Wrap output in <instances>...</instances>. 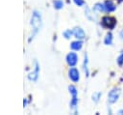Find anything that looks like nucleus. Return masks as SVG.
Masks as SVG:
<instances>
[{
  "instance_id": "nucleus-11",
  "label": "nucleus",
  "mask_w": 123,
  "mask_h": 115,
  "mask_svg": "<svg viewBox=\"0 0 123 115\" xmlns=\"http://www.w3.org/2000/svg\"><path fill=\"white\" fill-rule=\"evenodd\" d=\"M104 43H105V44H107V45L111 44V43H112V35H111V33H108V34L106 35L105 40H104Z\"/></svg>"
},
{
  "instance_id": "nucleus-20",
  "label": "nucleus",
  "mask_w": 123,
  "mask_h": 115,
  "mask_svg": "<svg viewBox=\"0 0 123 115\" xmlns=\"http://www.w3.org/2000/svg\"><path fill=\"white\" fill-rule=\"evenodd\" d=\"M118 1H119V2H121V1H122V0H118Z\"/></svg>"
},
{
  "instance_id": "nucleus-7",
  "label": "nucleus",
  "mask_w": 123,
  "mask_h": 115,
  "mask_svg": "<svg viewBox=\"0 0 123 115\" xmlns=\"http://www.w3.org/2000/svg\"><path fill=\"white\" fill-rule=\"evenodd\" d=\"M73 35H74L77 39H80V40H82V39H84V38L86 37V34H85L84 30H83L82 28H80V27H77V28H75V29L73 30Z\"/></svg>"
},
{
  "instance_id": "nucleus-18",
  "label": "nucleus",
  "mask_w": 123,
  "mask_h": 115,
  "mask_svg": "<svg viewBox=\"0 0 123 115\" xmlns=\"http://www.w3.org/2000/svg\"><path fill=\"white\" fill-rule=\"evenodd\" d=\"M73 1H74V3H75L76 5H78V6L84 5V0H73Z\"/></svg>"
},
{
  "instance_id": "nucleus-9",
  "label": "nucleus",
  "mask_w": 123,
  "mask_h": 115,
  "mask_svg": "<svg viewBox=\"0 0 123 115\" xmlns=\"http://www.w3.org/2000/svg\"><path fill=\"white\" fill-rule=\"evenodd\" d=\"M38 73H39V67H38V64L36 63L35 71L32 72L29 74V79H31V80H37V76H38Z\"/></svg>"
},
{
  "instance_id": "nucleus-4",
  "label": "nucleus",
  "mask_w": 123,
  "mask_h": 115,
  "mask_svg": "<svg viewBox=\"0 0 123 115\" xmlns=\"http://www.w3.org/2000/svg\"><path fill=\"white\" fill-rule=\"evenodd\" d=\"M116 24V21L113 17L111 16H104L102 18V25L106 28H109V29H112Z\"/></svg>"
},
{
  "instance_id": "nucleus-1",
  "label": "nucleus",
  "mask_w": 123,
  "mask_h": 115,
  "mask_svg": "<svg viewBox=\"0 0 123 115\" xmlns=\"http://www.w3.org/2000/svg\"><path fill=\"white\" fill-rule=\"evenodd\" d=\"M31 24H32V26H33L34 31H33V33H32L31 38H30L29 41H31V39H33L34 36H35V35L39 31V29L41 28V24H42V22H41V15H40V14H39L38 12L35 11V12L33 13L32 19H31Z\"/></svg>"
},
{
  "instance_id": "nucleus-8",
  "label": "nucleus",
  "mask_w": 123,
  "mask_h": 115,
  "mask_svg": "<svg viewBox=\"0 0 123 115\" xmlns=\"http://www.w3.org/2000/svg\"><path fill=\"white\" fill-rule=\"evenodd\" d=\"M105 10L107 12H113L115 9H116V6L113 4V2L111 0H108L105 2Z\"/></svg>"
},
{
  "instance_id": "nucleus-3",
  "label": "nucleus",
  "mask_w": 123,
  "mask_h": 115,
  "mask_svg": "<svg viewBox=\"0 0 123 115\" xmlns=\"http://www.w3.org/2000/svg\"><path fill=\"white\" fill-rule=\"evenodd\" d=\"M68 89H69V92H70V94L72 96L70 106H71V108L75 109L76 106H77V103H78V91H77V89L74 86H69Z\"/></svg>"
},
{
  "instance_id": "nucleus-19",
  "label": "nucleus",
  "mask_w": 123,
  "mask_h": 115,
  "mask_svg": "<svg viewBox=\"0 0 123 115\" xmlns=\"http://www.w3.org/2000/svg\"><path fill=\"white\" fill-rule=\"evenodd\" d=\"M119 37H120V39L123 41V29L120 31V33H119Z\"/></svg>"
},
{
  "instance_id": "nucleus-13",
  "label": "nucleus",
  "mask_w": 123,
  "mask_h": 115,
  "mask_svg": "<svg viewBox=\"0 0 123 115\" xmlns=\"http://www.w3.org/2000/svg\"><path fill=\"white\" fill-rule=\"evenodd\" d=\"M94 10H96V11H98V12H104V11H106V10H105V5H104V4L97 3V4L94 6Z\"/></svg>"
},
{
  "instance_id": "nucleus-14",
  "label": "nucleus",
  "mask_w": 123,
  "mask_h": 115,
  "mask_svg": "<svg viewBox=\"0 0 123 115\" xmlns=\"http://www.w3.org/2000/svg\"><path fill=\"white\" fill-rule=\"evenodd\" d=\"M87 63H88V60H87V56L86 55L85 56V62H84V71L86 72V75L88 76V68H87Z\"/></svg>"
},
{
  "instance_id": "nucleus-5",
  "label": "nucleus",
  "mask_w": 123,
  "mask_h": 115,
  "mask_svg": "<svg viewBox=\"0 0 123 115\" xmlns=\"http://www.w3.org/2000/svg\"><path fill=\"white\" fill-rule=\"evenodd\" d=\"M66 62H67V64H68L69 66H71V67L75 66V65L77 64V62H78V56H77V54H76L75 52H70V53H68L67 56H66Z\"/></svg>"
},
{
  "instance_id": "nucleus-12",
  "label": "nucleus",
  "mask_w": 123,
  "mask_h": 115,
  "mask_svg": "<svg viewBox=\"0 0 123 115\" xmlns=\"http://www.w3.org/2000/svg\"><path fill=\"white\" fill-rule=\"evenodd\" d=\"M54 7H55L56 9H58V10L62 9V8L63 7V2H62V0H55V1H54Z\"/></svg>"
},
{
  "instance_id": "nucleus-17",
  "label": "nucleus",
  "mask_w": 123,
  "mask_h": 115,
  "mask_svg": "<svg viewBox=\"0 0 123 115\" xmlns=\"http://www.w3.org/2000/svg\"><path fill=\"white\" fill-rule=\"evenodd\" d=\"M101 93H95L93 96H92V99L94 100V101H98V100H99V98L101 97Z\"/></svg>"
},
{
  "instance_id": "nucleus-16",
  "label": "nucleus",
  "mask_w": 123,
  "mask_h": 115,
  "mask_svg": "<svg viewBox=\"0 0 123 115\" xmlns=\"http://www.w3.org/2000/svg\"><path fill=\"white\" fill-rule=\"evenodd\" d=\"M73 35V31H70V30H66L63 32V36L66 38V39H69L71 36Z\"/></svg>"
},
{
  "instance_id": "nucleus-6",
  "label": "nucleus",
  "mask_w": 123,
  "mask_h": 115,
  "mask_svg": "<svg viewBox=\"0 0 123 115\" xmlns=\"http://www.w3.org/2000/svg\"><path fill=\"white\" fill-rule=\"evenodd\" d=\"M68 74H69V77H70V79L72 81H74V82L79 81V79H80V72H79V71L76 68H71L69 70V72H68Z\"/></svg>"
},
{
  "instance_id": "nucleus-2",
  "label": "nucleus",
  "mask_w": 123,
  "mask_h": 115,
  "mask_svg": "<svg viewBox=\"0 0 123 115\" xmlns=\"http://www.w3.org/2000/svg\"><path fill=\"white\" fill-rule=\"evenodd\" d=\"M119 96H120V90L118 88H113L108 94V101L110 103H114L117 101Z\"/></svg>"
},
{
  "instance_id": "nucleus-10",
  "label": "nucleus",
  "mask_w": 123,
  "mask_h": 115,
  "mask_svg": "<svg viewBox=\"0 0 123 115\" xmlns=\"http://www.w3.org/2000/svg\"><path fill=\"white\" fill-rule=\"evenodd\" d=\"M82 46H83V43L81 41H76L71 43V48L74 50H80L82 48Z\"/></svg>"
},
{
  "instance_id": "nucleus-15",
  "label": "nucleus",
  "mask_w": 123,
  "mask_h": 115,
  "mask_svg": "<svg viewBox=\"0 0 123 115\" xmlns=\"http://www.w3.org/2000/svg\"><path fill=\"white\" fill-rule=\"evenodd\" d=\"M116 61H117V64H118L119 66H122V65H123V52L120 53V55L117 57Z\"/></svg>"
}]
</instances>
